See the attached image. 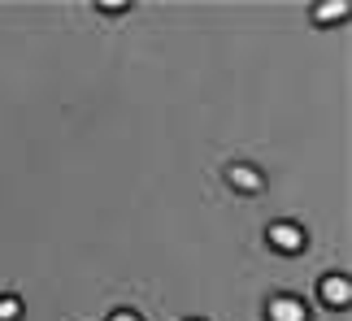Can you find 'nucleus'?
Returning <instances> with one entry per match:
<instances>
[{"label":"nucleus","instance_id":"423d86ee","mask_svg":"<svg viewBox=\"0 0 352 321\" xmlns=\"http://www.w3.org/2000/svg\"><path fill=\"white\" fill-rule=\"evenodd\" d=\"M314 18H318V22H335V18H348V5H344V0H335V5H322V9H314Z\"/></svg>","mask_w":352,"mask_h":321},{"label":"nucleus","instance_id":"0eeeda50","mask_svg":"<svg viewBox=\"0 0 352 321\" xmlns=\"http://www.w3.org/2000/svg\"><path fill=\"white\" fill-rule=\"evenodd\" d=\"M109 321H144V317H140V313H126V309H118Z\"/></svg>","mask_w":352,"mask_h":321},{"label":"nucleus","instance_id":"f03ea898","mask_svg":"<svg viewBox=\"0 0 352 321\" xmlns=\"http://www.w3.org/2000/svg\"><path fill=\"white\" fill-rule=\"evenodd\" d=\"M265 317L270 321H309V309L296 296H274L265 304Z\"/></svg>","mask_w":352,"mask_h":321},{"label":"nucleus","instance_id":"20e7f679","mask_svg":"<svg viewBox=\"0 0 352 321\" xmlns=\"http://www.w3.org/2000/svg\"><path fill=\"white\" fill-rule=\"evenodd\" d=\"M226 178H231L235 191H248V195H256V191L265 187V178H261L252 165H231V174H226Z\"/></svg>","mask_w":352,"mask_h":321},{"label":"nucleus","instance_id":"39448f33","mask_svg":"<svg viewBox=\"0 0 352 321\" xmlns=\"http://www.w3.org/2000/svg\"><path fill=\"white\" fill-rule=\"evenodd\" d=\"M0 321H22V300L18 296H0Z\"/></svg>","mask_w":352,"mask_h":321},{"label":"nucleus","instance_id":"7ed1b4c3","mask_svg":"<svg viewBox=\"0 0 352 321\" xmlns=\"http://www.w3.org/2000/svg\"><path fill=\"white\" fill-rule=\"evenodd\" d=\"M322 300H327L331 309H348V300H352V287H348V278L331 274L327 283H322Z\"/></svg>","mask_w":352,"mask_h":321},{"label":"nucleus","instance_id":"f257e3e1","mask_svg":"<svg viewBox=\"0 0 352 321\" xmlns=\"http://www.w3.org/2000/svg\"><path fill=\"white\" fill-rule=\"evenodd\" d=\"M265 239H270L278 252H287V257L305 252V230H300V226H292V222H274V226L265 230Z\"/></svg>","mask_w":352,"mask_h":321}]
</instances>
